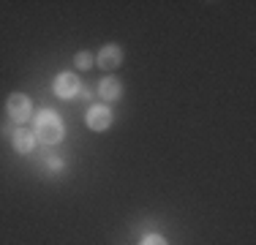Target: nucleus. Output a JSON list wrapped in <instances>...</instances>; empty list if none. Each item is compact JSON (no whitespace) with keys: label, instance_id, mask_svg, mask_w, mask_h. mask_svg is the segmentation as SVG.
I'll return each mask as SVG.
<instances>
[{"label":"nucleus","instance_id":"423d86ee","mask_svg":"<svg viewBox=\"0 0 256 245\" xmlns=\"http://www.w3.org/2000/svg\"><path fill=\"white\" fill-rule=\"evenodd\" d=\"M11 144H14V150L16 152H30L33 150V144H36V136H33V131H28L25 126H20V128H14L11 131Z\"/></svg>","mask_w":256,"mask_h":245},{"label":"nucleus","instance_id":"f03ea898","mask_svg":"<svg viewBox=\"0 0 256 245\" xmlns=\"http://www.w3.org/2000/svg\"><path fill=\"white\" fill-rule=\"evenodd\" d=\"M6 112H8V118L14 122H25L30 118V112H33V104H30V98L25 93H11L8 104H6Z\"/></svg>","mask_w":256,"mask_h":245},{"label":"nucleus","instance_id":"39448f33","mask_svg":"<svg viewBox=\"0 0 256 245\" xmlns=\"http://www.w3.org/2000/svg\"><path fill=\"white\" fill-rule=\"evenodd\" d=\"M120 63H123V52H120L118 44H106L98 52V66L104 71H114Z\"/></svg>","mask_w":256,"mask_h":245},{"label":"nucleus","instance_id":"6e6552de","mask_svg":"<svg viewBox=\"0 0 256 245\" xmlns=\"http://www.w3.org/2000/svg\"><path fill=\"white\" fill-rule=\"evenodd\" d=\"M74 66H76V68H82V71H88L90 66H93V58H90L88 52H76L74 54Z\"/></svg>","mask_w":256,"mask_h":245},{"label":"nucleus","instance_id":"0eeeda50","mask_svg":"<svg viewBox=\"0 0 256 245\" xmlns=\"http://www.w3.org/2000/svg\"><path fill=\"white\" fill-rule=\"evenodd\" d=\"M120 90H123V84H120L118 76H106V79H101V84H98V93L106 98V101H118Z\"/></svg>","mask_w":256,"mask_h":245},{"label":"nucleus","instance_id":"9d476101","mask_svg":"<svg viewBox=\"0 0 256 245\" xmlns=\"http://www.w3.org/2000/svg\"><path fill=\"white\" fill-rule=\"evenodd\" d=\"M142 245H166V240H164L161 234H144L142 237Z\"/></svg>","mask_w":256,"mask_h":245},{"label":"nucleus","instance_id":"20e7f679","mask_svg":"<svg viewBox=\"0 0 256 245\" xmlns=\"http://www.w3.org/2000/svg\"><path fill=\"white\" fill-rule=\"evenodd\" d=\"M79 93V79L74 74H60L54 79V96L58 98H74Z\"/></svg>","mask_w":256,"mask_h":245},{"label":"nucleus","instance_id":"f257e3e1","mask_svg":"<svg viewBox=\"0 0 256 245\" xmlns=\"http://www.w3.org/2000/svg\"><path fill=\"white\" fill-rule=\"evenodd\" d=\"M33 136H38L44 144H58L63 139V120L58 118V112L44 109V112L36 118V131Z\"/></svg>","mask_w":256,"mask_h":245},{"label":"nucleus","instance_id":"7ed1b4c3","mask_svg":"<svg viewBox=\"0 0 256 245\" xmlns=\"http://www.w3.org/2000/svg\"><path fill=\"white\" fill-rule=\"evenodd\" d=\"M112 126V109L109 106H90L88 112V128H93V131H106V128Z\"/></svg>","mask_w":256,"mask_h":245},{"label":"nucleus","instance_id":"1a4fd4ad","mask_svg":"<svg viewBox=\"0 0 256 245\" xmlns=\"http://www.w3.org/2000/svg\"><path fill=\"white\" fill-rule=\"evenodd\" d=\"M63 169H66V164L60 161L58 156H52L50 161H46V172H50V174H58V172H63Z\"/></svg>","mask_w":256,"mask_h":245}]
</instances>
